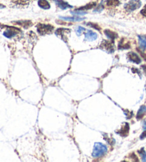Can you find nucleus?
<instances>
[{"label": "nucleus", "instance_id": "10", "mask_svg": "<svg viewBox=\"0 0 146 162\" xmlns=\"http://www.w3.org/2000/svg\"><path fill=\"white\" fill-rule=\"evenodd\" d=\"M129 132V125L128 124H125L119 130V131H117V134L121 135L122 136H127Z\"/></svg>", "mask_w": 146, "mask_h": 162}, {"label": "nucleus", "instance_id": "4", "mask_svg": "<svg viewBox=\"0 0 146 162\" xmlns=\"http://www.w3.org/2000/svg\"><path fill=\"white\" fill-rule=\"evenodd\" d=\"M100 49L105 50L108 53H113L114 52V45L113 42L107 41V40H103L100 44Z\"/></svg>", "mask_w": 146, "mask_h": 162}, {"label": "nucleus", "instance_id": "17", "mask_svg": "<svg viewBox=\"0 0 146 162\" xmlns=\"http://www.w3.org/2000/svg\"><path fill=\"white\" fill-rule=\"evenodd\" d=\"M70 32L69 29H63V28H60L56 31V35H60L62 37V38H64V35L66 33Z\"/></svg>", "mask_w": 146, "mask_h": 162}, {"label": "nucleus", "instance_id": "13", "mask_svg": "<svg viewBox=\"0 0 146 162\" xmlns=\"http://www.w3.org/2000/svg\"><path fill=\"white\" fill-rule=\"evenodd\" d=\"M146 113V106L145 105H142L140 107V109H139L138 111H137V119H141L142 117H143V116L145 115Z\"/></svg>", "mask_w": 146, "mask_h": 162}, {"label": "nucleus", "instance_id": "28", "mask_svg": "<svg viewBox=\"0 0 146 162\" xmlns=\"http://www.w3.org/2000/svg\"><path fill=\"white\" fill-rule=\"evenodd\" d=\"M145 89H146V85H145Z\"/></svg>", "mask_w": 146, "mask_h": 162}, {"label": "nucleus", "instance_id": "20", "mask_svg": "<svg viewBox=\"0 0 146 162\" xmlns=\"http://www.w3.org/2000/svg\"><path fill=\"white\" fill-rule=\"evenodd\" d=\"M139 154L140 155L142 161H146V152L143 148H142L140 151H138Z\"/></svg>", "mask_w": 146, "mask_h": 162}, {"label": "nucleus", "instance_id": "27", "mask_svg": "<svg viewBox=\"0 0 146 162\" xmlns=\"http://www.w3.org/2000/svg\"><path fill=\"white\" fill-rule=\"evenodd\" d=\"M1 8H4V6L2 4H0V9H1Z\"/></svg>", "mask_w": 146, "mask_h": 162}, {"label": "nucleus", "instance_id": "6", "mask_svg": "<svg viewBox=\"0 0 146 162\" xmlns=\"http://www.w3.org/2000/svg\"><path fill=\"white\" fill-rule=\"evenodd\" d=\"M127 57H128L129 59L131 61V62H134V63L140 64L141 62V59L139 57V56L136 53H135V52H129L127 54Z\"/></svg>", "mask_w": 146, "mask_h": 162}, {"label": "nucleus", "instance_id": "2", "mask_svg": "<svg viewBox=\"0 0 146 162\" xmlns=\"http://www.w3.org/2000/svg\"><path fill=\"white\" fill-rule=\"evenodd\" d=\"M37 31L41 35L48 34L51 33L53 30V27L51 24H38L37 25Z\"/></svg>", "mask_w": 146, "mask_h": 162}, {"label": "nucleus", "instance_id": "3", "mask_svg": "<svg viewBox=\"0 0 146 162\" xmlns=\"http://www.w3.org/2000/svg\"><path fill=\"white\" fill-rule=\"evenodd\" d=\"M140 6H141V1L140 0H130L125 4V9L127 11H132L140 8Z\"/></svg>", "mask_w": 146, "mask_h": 162}, {"label": "nucleus", "instance_id": "19", "mask_svg": "<svg viewBox=\"0 0 146 162\" xmlns=\"http://www.w3.org/2000/svg\"><path fill=\"white\" fill-rule=\"evenodd\" d=\"M120 4L119 0H107L106 4L109 6H116Z\"/></svg>", "mask_w": 146, "mask_h": 162}, {"label": "nucleus", "instance_id": "9", "mask_svg": "<svg viewBox=\"0 0 146 162\" xmlns=\"http://www.w3.org/2000/svg\"><path fill=\"white\" fill-rule=\"evenodd\" d=\"M138 41L140 48L142 50H145L146 48V36H145V35H139Z\"/></svg>", "mask_w": 146, "mask_h": 162}, {"label": "nucleus", "instance_id": "7", "mask_svg": "<svg viewBox=\"0 0 146 162\" xmlns=\"http://www.w3.org/2000/svg\"><path fill=\"white\" fill-rule=\"evenodd\" d=\"M85 39L87 41H94L97 39L96 33L90 31V30H87L86 33H85Z\"/></svg>", "mask_w": 146, "mask_h": 162}, {"label": "nucleus", "instance_id": "23", "mask_svg": "<svg viewBox=\"0 0 146 162\" xmlns=\"http://www.w3.org/2000/svg\"><path fill=\"white\" fill-rule=\"evenodd\" d=\"M88 24V26L91 27L95 29H98V30H100V27H99L98 24H94V23H88V24Z\"/></svg>", "mask_w": 146, "mask_h": 162}, {"label": "nucleus", "instance_id": "15", "mask_svg": "<svg viewBox=\"0 0 146 162\" xmlns=\"http://www.w3.org/2000/svg\"><path fill=\"white\" fill-rule=\"evenodd\" d=\"M16 24L19 25V26L22 27L25 29L30 27L32 25V23H31V21H18L16 22H15Z\"/></svg>", "mask_w": 146, "mask_h": 162}, {"label": "nucleus", "instance_id": "18", "mask_svg": "<svg viewBox=\"0 0 146 162\" xmlns=\"http://www.w3.org/2000/svg\"><path fill=\"white\" fill-rule=\"evenodd\" d=\"M95 6H96V3H95V2H91V3H89V4H86L84 6L80 7L79 9H78L76 10H78V11H83V10H88V9H92V8H93Z\"/></svg>", "mask_w": 146, "mask_h": 162}, {"label": "nucleus", "instance_id": "21", "mask_svg": "<svg viewBox=\"0 0 146 162\" xmlns=\"http://www.w3.org/2000/svg\"><path fill=\"white\" fill-rule=\"evenodd\" d=\"M85 28L82 27H80V26L78 27L75 29V32H76V34L78 35H80L83 32H85Z\"/></svg>", "mask_w": 146, "mask_h": 162}, {"label": "nucleus", "instance_id": "1", "mask_svg": "<svg viewBox=\"0 0 146 162\" xmlns=\"http://www.w3.org/2000/svg\"><path fill=\"white\" fill-rule=\"evenodd\" d=\"M108 151V148L105 145L100 142H97L94 144L92 156L94 158H99L103 156Z\"/></svg>", "mask_w": 146, "mask_h": 162}, {"label": "nucleus", "instance_id": "8", "mask_svg": "<svg viewBox=\"0 0 146 162\" xmlns=\"http://www.w3.org/2000/svg\"><path fill=\"white\" fill-rule=\"evenodd\" d=\"M104 34H105V36L108 37V39H110L111 41H113V40H115V39L118 37V34H117L116 33L114 32L110 31V30L109 29L104 30Z\"/></svg>", "mask_w": 146, "mask_h": 162}, {"label": "nucleus", "instance_id": "11", "mask_svg": "<svg viewBox=\"0 0 146 162\" xmlns=\"http://www.w3.org/2000/svg\"><path fill=\"white\" fill-rule=\"evenodd\" d=\"M56 4L58 5V7H60L62 9H66L67 8H71L72 6L68 3L64 1L63 0H56Z\"/></svg>", "mask_w": 146, "mask_h": 162}, {"label": "nucleus", "instance_id": "16", "mask_svg": "<svg viewBox=\"0 0 146 162\" xmlns=\"http://www.w3.org/2000/svg\"><path fill=\"white\" fill-rule=\"evenodd\" d=\"M61 19L66 20L68 22H80L83 21L84 18H80L79 16H71V17H66V16H62Z\"/></svg>", "mask_w": 146, "mask_h": 162}, {"label": "nucleus", "instance_id": "26", "mask_svg": "<svg viewBox=\"0 0 146 162\" xmlns=\"http://www.w3.org/2000/svg\"><path fill=\"white\" fill-rule=\"evenodd\" d=\"M142 127H143L144 131H146V121H145L143 124V126H142Z\"/></svg>", "mask_w": 146, "mask_h": 162}, {"label": "nucleus", "instance_id": "5", "mask_svg": "<svg viewBox=\"0 0 146 162\" xmlns=\"http://www.w3.org/2000/svg\"><path fill=\"white\" fill-rule=\"evenodd\" d=\"M20 30L18 29L14 28V27H8V28L6 29V31L3 33L4 37H6V38H12L14 36H16L18 32H19Z\"/></svg>", "mask_w": 146, "mask_h": 162}, {"label": "nucleus", "instance_id": "22", "mask_svg": "<svg viewBox=\"0 0 146 162\" xmlns=\"http://www.w3.org/2000/svg\"><path fill=\"white\" fill-rule=\"evenodd\" d=\"M14 2L17 4L24 5L28 3V0H14Z\"/></svg>", "mask_w": 146, "mask_h": 162}, {"label": "nucleus", "instance_id": "12", "mask_svg": "<svg viewBox=\"0 0 146 162\" xmlns=\"http://www.w3.org/2000/svg\"><path fill=\"white\" fill-rule=\"evenodd\" d=\"M130 44L129 42L125 41V39H122L118 44L119 49H126L130 48Z\"/></svg>", "mask_w": 146, "mask_h": 162}, {"label": "nucleus", "instance_id": "25", "mask_svg": "<svg viewBox=\"0 0 146 162\" xmlns=\"http://www.w3.org/2000/svg\"><path fill=\"white\" fill-rule=\"evenodd\" d=\"M142 70H143L144 72H145V74H146V65H142Z\"/></svg>", "mask_w": 146, "mask_h": 162}, {"label": "nucleus", "instance_id": "14", "mask_svg": "<svg viewBox=\"0 0 146 162\" xmlns=\"http://www.w3.org/2000/svg\"><path fill=\"white\" fill-rule=\"evenodd\" d=\"M38 4L43 9H48L50 8V4L47 0H38Z\"/></svg>", "mask_w": 146, "mask_h": 162}, {"label": "nucleus", "instance_id": "24", "mask_svg": "<svg viewBox=\"0 0 146 162\" xmlns=\"http://www.w3.org/2000/svg\"><path fill=\"white\" fill-rule=\"evenodd\" d=\"M140 13H141V14L142 15V16H145V17H146V5L145 6H144L143 8H142L141 11H140Z\"/></svg>", "mask_w": 146, "mask_h": 162}]
</instances>
